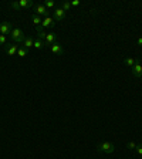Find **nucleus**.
I'll return each mask as SVG.
<instances>
[{"instance_id": "obj_1", "label": "nucleus", "mask_w": 142, "mask_h": 159, "mask_svg": "<svg viewBox=\"0 0 142 159\" xmlns=\"http://www.w3.org/2000/svg\"><path fill=\"white\" fill-rule=\"evenodd\" d=\"M97 151L101 152V153H112V152L115 151V145L112 144V142L105 141V142H101V144L97 145Z\"/></svg>"}, {"instance_id": "obj_2", "label": "nucleus", "mask_w": 142, "mask_h": 159, "mask_svg": "<svg viewBox=\"0 0 142 159\" xmlns=\"http://www.w3.org/2000/svg\"><path fill=\"white\" fill-rule=\"evenodd\" d=\"M10 37L13 38L16 43H24L26 34L23 33V30L19 29V27H13V30H11V33H10Z\"/></svg>"}, {"instance_id": "obj_3", "label": "nucleus", "mask_w": 142, "mask_h": 159, "mask_svg": "<svg viewBox=\"0 0 142 159\" xmlns=\"http://www.w3.org/2000/svg\"><path fill=\"white\" fill-rule=\"evenodd\" d=\"M65 17H67V13H65L61 7L54 9V11H53V19L56 20V22H64Z\"/></svg>"}, {"instance_id": "obj_4", "label": "nucleus", "mask_w": 142, "mask_h": 159, "mask_svg": "<svg viewBox=\"0 0 142 159\" xmlns=\"http://www.w3.org/2000/svg\"><path fill=\"white\" fill-rule=\"evenodd\" d=\"M11 30H13V26H11L10 22L0 23V34H3V36H6V34H10Z\"/></svg>"}, {"instance_id": "obj_5", "label": "nucleus", "mask_w": 142, "mask_h": 159, "mask_svg": "<svg viewBox=\"0 0 142 159\" xmlns=\"http://www.w3.org/2000/svg\"><path fill=\"white\" fill-rule=\"evenodd\" d=\"M4 47V51H6V54L7 56H16L17 54V51H19V46H16V44H6V46H3Z\"/></svg>"}, {"instance_id": "obj_6", "label": "nucleus", "mask_w": 142, "mask_h": 159, "mask_svg": "<svg viewBox=\"0 0 142 159\" xmlns=\"http://www.w3.org/2000/svg\"><path fill=\"white\" fill-rule=\"evenodd\" d=\"M50 51H51L53 54H56V56H61V54H64V48L60 43L56 41V43H53V44L50 46Z\"/></svg>"}, {"instance_id": "obj_7", "label": "nucleus", "mask_w": 142, "mask_h": 159, "mask_svg": "<svg viewBox=\"0 0 142 159\" xmlns=\"http://www.w3.org/2000/svg\"><path fill=\"white\" fill-rule=\"evenodd\" d=\"M56 26V20L53 19L51 16H45L44 19H43V23H41V27L43 29H49V27H54Z\"/></svg>"}, {"instance_id": "obj_8", "label": "nucleus", "mask_w": 142, "mask_h": 159, "mask_svg": "<svg viewBox=\"0 0 142 159\" xmlns=\"http://www.w3.org/2000/svg\"><path fill=\"white\" fill-rule=\"evenodd\" d=\"M34 11H36V14L37 16H49V10L45 9L44 4H37V6H34Z\"/></svg>"}, {"instance_id": "obj_9", "label": "nucleus", "mask_w": 142, "mask_h": 159, "mask_svg": "<svg viewBox=\"0 0 142 159\" xmlns=\"http://www.w3.org/2000/svg\"><path fill=\"white\" fill-rule=\"evenodd\" d=\"M56 40H57V34L56 33H47V36H45V38H44L45 47H50L53 43H56Z\"/></svg>"}, {"instance_id": "obj_10", "label": "nucleus", "mask_w": 142, "mask_h": 159, "mask_svg": "<svg viewBox=\"0 0 142 159\" xmlns=\"http://www.w3.org/2000/svg\"><path fill=\"white\" fill-rule=\"evenodd\" d=\"M131 71H132V75H134L135 78H141L142 77V66L139 63L135 64V66L131 68Z\"/></svg>"}, {"instance_id": "obj_11", "label": "nucleus", "mask_w": 142, "mask_h": 159, "mask_svg": "<svg viewBox=\"0 0 142 159\" xmlns=\"http://www.w3.org/2000/svg\"><path fill=\"white\" fill-rule=\"evenodd\" d=\"M33 47L36 48V50H43V48L45 47V43H44V40H40V38H36V40H34V44H33Z\"/></svg>"}, {"instance_id": "obj_12", "label": "nucleus", "mask_w": 142, "mask_h": 159, "mask_svg": "<svg viewBox=\"0 0 142 159\" xmlns=\"http://www.w3.org/2000/svg\"><path fill=\"white\" fill-rule=\"evenodd\" d=\"M36 31H37V38H40V40H44L45 36H47L45 30L43 29L41 26H38V27H36Z\"/></svg>"}, {"instance_id": "obj_13", "label": "nucleus", "mask_w": 142, "mask_h": 159, "mask_svg": "<svg viewBox=\"0 0 142 159\" xmlns=\"http://www.w3.org/2000/svg\"><path fill=\"white\" fill-rule=\"evenodd\" d=\"M124 64H125L128 68H132V67L136 64V60L132 58V57H127V58H124Z\"/></svg>"}, {"instance_id": "obj_14", "label": "nucleus", "mask_w": 142, "mask_h": 159, "mask_svg": "<svg viewBox=\"0 0 142 159\" xmlns=\"http://www.w3.org/2000/svg\"><path fill=\"white\" fill-rule=\"evenodd\" d=\"M19 6L20 9H29L33 6V2L31 0H19Z\"/></svg>"}, {"instance_id": "obj_15", "label": "nucleus", "mask_w": 142, "mask_h": 159, "mask_svg": "<svg viewBox=\"0 0 142 159\" xmlns=\"http://www.w3.org/2000/svg\"><path fill=\"white\" fill-rule=\"evenodd\" d=\"M33 44H34V38L33 37H26L24 43H23V47L27 48V50H30V48L33 47Z\"/></svg>"}, {"instance_id": "obj_16", "label": "nucleus", "mask_w": 142, "mask_h": 159, "mask_svg": "<svg viewBox=\"0 0 142 159\" xmlns=\"http://www.w3.org/2000/svg\"><path fill=\"white\" fill-rule=\"evenodd\" d=\"M31 22H33V24H34L36 27H38V26H41L43 20H41L40 16H37L36 13H34V14H31Z\"/></svg>"}, {"instance_id": "obj_17", "label": "nucleus", "mask_w": 142, "mask_h": 159, "mask_svg": "<svg viewBox=\"0 0 142 159\" xmlns=\"http://www.w3.org/2000/svg\"><path fill=\"white\" fill-rule=\"evenodd\" d=\"M44 6H45V9H47V10H51V9L56 7V2H54V0H45Z\"/></svg>"}, {"instance_id": "obj_18", "label": "nucleus", "mask_w": 142, "mask_h": 159, "mask_svg": "<svg viewBox=\"0 0 142 159\" xmlns=\"http://www.w3.org/2000/svg\"><path fill=\"white\" fill-rule=\"evenodd\" d=\"M27 53H29V50H27V48L20 47V48H19V51H17V56H19V57H26V56H27Z\"/></svg>"}, {"instance_id": "obj_19", "label": "nucleus", "mask_w": 142, "mask_h": 159, "mask_svg": "<svg viewBox=\"0 0 142 159\" xmlns=\"http://www.w3.org/2000/svg\"><path fill=\"white\" fill-rule=\"evenodd\" d=\"M61 9H63V10L65 11V13H67V11H70L71 3H70V2H63V3H61Z\"/></svg>"}, {"instance_id": "obj_20", "label": "nucleus", "mask_w": 142, "mask_h": 159, "mask_svg": "<svg viewBox=\"0 0 142 159\" xmlns=\"http://www.w3.org/2000/svg\"><path fill=\"white\" fill-rule=\"evenodd\" d=\"M6 44H7V37L0 34V46H6Z\"/></svg>"}, {"instance_id": "obj_21", "label": "nucleus", "mask_w": 142, "mask_h": 159, "mask_svg": "<svg viewBox=\"0 0 142 159\" xmlns=\"http://www.w3.org/2000/svg\"><path fill=\"white\" fill-rule=\"evenodd\" d=\"M127 148L129 149V151H135V148H136V144L131 141V142H128V144H127Z\"/></svg>"}, {"instance_id": "obj_22", "label": "nucleus", "mask_w": 142, "mask_h": 159, "mask_svg": "<svg viewBox=\"0 0 142 159\" xmlns=\"http://www.w3.org/2000/svg\"><path fill=\"white\" fill-rule=\"evenodd\" d=\"M10 7L14 9V10H22V9H20V6H19V2H11V3H10Z\"/></svg>"}, {"instance_id": "obj_23", "label": "nucleus", "mask_w": 142, "mask_h": 159, "mask_svg": "<svg viewBox=\"0 0 142 159\" xmlns=\"http://www.w3.org/2000/svg\"><path fill=\"white\" fill-rule=\"evenodd\" d=\"M135 152H136V153H138L139 156H142V144L136 145V148H135Z\"/></svg>"}, {"instance_id": "obj_24", "label": "nucleus", "mask_w": 142, "mask_h": 159, "mask_svg": "<svg viewBox=\"0 0 142 159\" xmlns=\"http://www.w3.org/2000/svg\"><path fill=\"white\" fill-rule=\"evenodd\" d=\"M71 6L77 7V6H80V2H78V0H74V2H71Z\"/></svg>"}, {"instance_id": "obj_25", "label": "nucleus", "mask_w": 142, "mask_h": 159, "mask_svg": "<svg viewBox=\"0 0 142 159\" xmlns=\"http://www.w3.org/2000/svg\"><path fill=\"white\" fill-rule=\"evenodd\" d=\"M136 44H138V46H142V37H138V40H136Z\"/></svg>"}]
</instances>
